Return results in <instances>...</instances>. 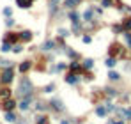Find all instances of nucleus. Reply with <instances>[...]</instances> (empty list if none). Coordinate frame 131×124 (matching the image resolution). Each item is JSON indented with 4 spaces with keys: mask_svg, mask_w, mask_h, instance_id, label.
I'll return each mask as SVG.
<instances>
[{
    "mask_svg": "<svg viewBox=\"0 0 131 124\" xmlns=\"http://www.w3.org/2000/svg\"><path fill=\"white\" fill-rule=\"evenodd\" d=\"M30 89H32L30 80L23 78L21 82H20V90H18V94H20V96H28V94H30Z\"/></svg>",
    "mask_w": 131,
    "mask_h": 124,
    "instance_id": "nucleus-1",
    "label": "nucleus"
},
{
    "mask_svg": "<svg viewBox=\"0 0 131 124\" xmlns=\"http://www.w3.org/2000/svg\"><path fill=\"white\" fill-rule=\"evenodd\" d=\"M11 80H12V69H5L2 73V82L4 83H9Z\"/></svg>",
    "mask_w": 131,
    "mask_h": 124,
    "instance_id": "nucleus-2",
    "label": "nucleus"
},
{
    "mask_svg": "<svg viewBox=\"0 0 131 124\" xmlns=\"http://www.w3.org/2000/svg\"><path fill=\"white\" fill-rule=\"evenodd\" d=\"M2 108H4V110H7V112L12 110V108H14V101H11V99L4 101V103H2Z\"/></svg>",
    "mask_w": 131,
    "mask_h": 124,
    "instance_id": "nucleus-3",
    "label": "nucleus"
},
{
    "mask_svg": "<svg viewBox=\"0 0 131 124\" xmlns=\"http://www.w3.org/2000/svg\"><path fill=\"white\" fill-rule=\"evenodd\" d=\"M28 105H30V96H25V99L20 103V108H21V110H27Z\"/></svg>",
    "mask_w": 131,
    "mask_h": 124,
    "instance_id": "nucleus-4",
    "label": "nucleus"
},
{
    "mask_svg": "<svg viewBox=\"0 0 131 124\" xmlns=\"http://www.w3.org/2000/svg\"><path fill=\"white\" fill-rule=\"evenodd\" d=\"M20 7H30V4H32V0H16Z\"/></svg>",
    "mask_w": 131,
    "mask_h": 124,
    "instance_id": "nucleus-5",
    "label": "nucleus"
},
{
    "mask_svg": "<svg viewBox=\"0 0 131 124\" xmlns=\"http://www.w3.org/2000/svg\"><path fill=\"white\" fill-rule=\"evenodd\" d=\"M110 53H112V55H117V53H120V46H119V45H113V46L110 48Z\"/></svg>",
    "mask_w": 131,
    "mask_h": 124,
    "instance_id": "nucleus-6",
    "label": "nucleus"
},
{
    "mask_svg": "<svg viewBox=\"0 0 131 124\" xmlns=\"http://www.w3.org/2000/svg\"><path fill=\"white\" fill-rule=\"evenodd\" d=\"M30 37H32V34H30V32H21L20 34V39H23V41H28Z\"/></svg>",
    "mask_w": 131,
    "mask_h": 124,
    "instance_id": "nucleus-7",
    "label": "nucleus"
},
{
    "mask_svg": "<svg viewBox=\"0 0 131 124\" xmlns=\"http://www.w3.org/2000/svg\"><path fill=\"white\" fill-rule=\"evenodd\" d=\"M18 39H20V35H16V34L7 35V43H14V41H18Z\"/></svg>",
    "mask_w": 131,
    "mask_h": 124,
    "instance_id": "nucleus-8",
    "label": "nucleus"
},
{
    "mask_svg": "<svg viewBox=\"0 0 131 124\" xmlns=\"http://www.w3.org/2000/svg\"><path fill=\"white\" fill-rule=\"evenodd\" d=\"M28 68H30V62H23V64L20 66V71L25 73V71H28Z\"/></svg>",
    "mask_w": 131,
    "mask_h": 124,
    "instance_id": "nucleus-9",
    "label": "nucleus"
},
{
    "mask_svg": "<svg viewBox=\"0 0 131 124\" xmlns=\"http://www.w3.org/2000/svg\"><path fill=\"white\" fill-rule=\"evenodd\" d=\"M53 106H55L57 110H62V108H64V106H62V101H59V99L53 101Z\"/></svg>",
    "mask_w": 131,
    "mask_h": 124,
    "instance_id": "nucleus-10",
    "label": "nucleus"
},
{
    "mask_svg": "<svg viewBox=\"0 0 131 124\" xmlns=\"http://www.w3.org/2000/svg\"><path fill=\"white\" fill-rule=\"evenodd\" d=\"M76 4H78V0H67V2H66V5H67V7H74Z\"/></svg>",
    "mask_w": 131,
    "mask_h": 124,
    "instance_id": "nucleus-11",
    "label": "nucleus"
},
{
    "mask_svg": "<svg viewBox=\"0 0 131 124\" xmlns=\"http://www.w3.org/2000/svg\"><path fill=\"white\" fill-rule=\"evenodd\" d=\"M7 96H9V90H7V89H2V90H0V98H7Z\"/></svg>",
    "mask_w": 131,
    "mask_h": 124,
    "instance_id": "nucleus-12",
    "label": "nucleus"
},
{
    "mask_svg": "<svg viewBox=\"0 0 131 124\" xmlns=\"http://www.w3.org/2000/svg\"><path fill=\"white\" fill-rule=\"evenodd\" d=\"M71 21H74V23H78V14H76V12H71Z\"/></svg>",
    "mask_w": 131,
    "mask_h": 124,
    "instance_id": "nucleus-13",
    "label": "nucleus"
},
{
    "mask_svg": "<svg viewBox=\"0 0 131 124\" xmlns=\"http://www.w3.org/2000/svg\"><path fill=\"white\" fill-rule=\"evenodd\" d=\"M124 28H131V18L124 20Z\"/></svg>",
    "mask_w": 131,
    "mask_h": 124,
    "instance_id": "nucleus-14",
    "label": "nucleus"
},
{
    "mask_svg": "<svg viewBox=\"0 0 131 124\" xmlns=\"http://www.w3.org/2000/svg\"><path fill=\"white\" fill-rule=\"evenodd\" d=\"M37 124H48V119H46V117H39V121H37Z\"/></svg>",
    "mask_w": 131,
    "mask_h": 124,
    "instance_id": "nucleus-15",
    "label": "nucleus"
},
{
    "mask_svg": "<svg viewBox=\"0 0 131 124\" xmlns=\"http://www.w3.org/2000/svg\"><path fill=\"white\" fill-rule=\"evenodd\" d=\"M67 82H69V83H74V82H76L74 75H69V76H67Z\"/></svg>",
    "mask_w": 131,
    "mask_h": 124,
    "instance_id": "nucleus-16",
    "label": "nucleus"
},
{
    "mask_svg": "<svg viewBox=\"0 0 131 124\" xmlns=\"http://www.w3.org/2000/svg\"><path fill=\"white\" fill-rule=\"evenodd\" d=\"M108 76H110L112 80H119V75H117V73H113V71L110 73V75H108Z\"/></svg>",
    "mask_w": 131,
    "mask_h": 124,
    "instance_id": "nucleus-17",
    "label": "nucleus"
},
{
    "mask_svg": "<svg viewBox=\"0 0 131 124\" xmlns=\"http://www.w3.org/2000/svg\"><path fill=\"white\" fill-rule=\"evenodd\" d=\"M9 43H4V46H2V52H9Z\"/></svg>",
    "mask_w": 131,
    "mask_h": 124,
    "instance_id": "nucleus-18",
    "label": "nucleus"
},
{
    "mask_svg": "<svg viewBox=\"0 0 131 124\" xmlns=\"http://www.w3.org/2000/svg\"><path fill=\"white\" fill-rule=\"evenodd\" d=\"M5 119L12 122V121H14V115H12V113H9V112H7V115H5Z\"/></svg>",
    "mask_w": 131,
    "mask_h": 124,
    "instance_id": "nucleus-19",
    "label": "nucleus"
},
{
    "mask_svg": "<svg viewBox=\"0 0 131 124\" xmlns=\"http://www.w3.org/2000/svg\"><path fill=\"white\" fill-rule=\"evenodd\" d=\"M51 46H53V43H46L43 48H44V50H51Z\"/></svg>",
    "mask_w": 131,
    "mask_h": 124,
    "instance_id": "nucleus-20",
    "label": "nucleus"
},
{
    "mask_svg": "<svg viewBox=\"0 0 131 124\" xmlns=\"http://www.w3.org/2000/svg\"><path fill=\"white\" fill-rule=\"evenodd\" d=\"M113 64H115V60H113V59H108V60H106V66H110V68H112Z\"/></svg>",
    "mask_w": 131,
    "mask_h": 124,
    "instance_id": "nucleus-21",
    "label": "nucleus"
},
{
    "mask_svg": "<svg viewBox=\"0 0 131 124\" xmlns=\"http://www.w3.org/2000/svg\"><path fill=\"white\" fill-rule=\"evenodd\" d=\"M96 112H97V115H105V108H97Z\"/></svg>",
    "mask_w": 131,
    "mask_h": 124,
    "instance_id": "nucleus-22",
    "label": "nucleus"
},
{
    "mask_svg": "<svg viewBox=\"0 0 131 124\" xmlns=\"http://www.w3.org/2000/svg\"><path fill=\"white\" fill-rule=\"evenodd\" d=\"M4 14H5V16H11V9H9V7H7V9H4Z\"/></svg>",
    "mask_w": 131,
    "mask_h": 124,
    "instance_id": "nucleus-23",
    "label": "nucleus"
},
{
    "mask_svg": "<svg viewBox=\"0 0 131 124\" xmlns=\"http://www.w3.org/2000/svg\"><path fill=\"white\" fill-rule=\"evenodd\" d=\"M51 2H53V4H57V2H59V0H51Z\"/></svg>",
    "mask_w": 131,
    "mask_h": 124,
    "instance_id": "nucleus-24",
    "label": "nucleus"
}]
</instances>
